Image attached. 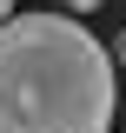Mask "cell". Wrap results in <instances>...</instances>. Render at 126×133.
Listing matches in <instances>:
<instances>
[{"instance_id": "4", "label": "cell", "mask_w": 126, "mask_h": 133, "mask_svg": "<svg viewBox=\"0 0 126 133\" xmlns=\"http://www.w3.org/2000/svg\"><path fill=\"white\" fill-rule=\"evenodd\" d=\"M7 14H13V0H0V20H7Z\"/></svg>"}, {"instance_id": "1", "label": "cell", "mask_w": 126, "mask_h": 133, "mask_svg": "<svg viewBox=\"0 0 126 133\" xmlns=\"http://www.w3.org/2000/svg\"><path fill=\"white\" fill-rule=\"evenodd\" d=\"M120 66L66 14L0 20V133H113Z\"/></svg>"}, {"instance_id": "2", "label": "cell", "mask_w": 126, "mask_h": 133, "mask_svg": "<svg viewBox=\"0 0 126 133\" xmlns=\"http://www.w3.org/2000/svg\"><path fill=\"white\" fill-rule=\"evenodd\" d=\"M66 7H73V14H93V7H106V0H66Z\"/></svg>"}, {"instance_id": "3", "label": "cell", "mask_w": 126, "mask_h": 133, "mask_svg": "<svg viewBox=\"0 0 126 133\" xmlns=\"http://www.w3.org/2000/svg\"><path fill=\"white\" fill-rule=\"evenodd\" d=\"M120 60H126V33H120V40H113V66H120Z\"/></svg>"}]
</instances>
